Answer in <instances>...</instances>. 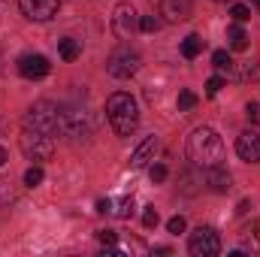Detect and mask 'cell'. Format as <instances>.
<instances>
[{"instance_id": "35", "label": "cell", "mask_w": 260, "mask_h": 257, "mask_svg": "<svg viewBox=\"0 0 260 257\" xmlns=\"http://www.w3.org/2000/svg\"><path fill=\"white\" fill-rule=\"evenodd\" d=\"M218 3H227V0H218Z\"/></svg>"}, {"instance_id": "15", "label": "cell", "mask_w": 260, "mask_h": 257, "mask_svg": "<svg viewBox=\"0 0 260 257\" xmlns=\"http://www.w3.org/2000/svg\"><path fill=\"white\" fill-rule=\"evenodd\" d=\"M227 43H230L233 52H245V49H248V34H245V27H242L239 21L227 27Z\"/></svg>"}, {"instance_id": "30", "label": "cell", "mask_w": 260, "mask_h": 257, "mask_svg": "<svg viewBox=\"0 0 260 257\" xmlns=\"http://www.w3.org/2000/svg\"><path fill=\"white\" fill-rule=\"evenodd\" d=\"M0 203H15V191L9 188V182H0Z\"/></svg>"}, {"instance_id": "9", "label": "cell", "mask_w": 260, "mask_h": 257, "mask_svg": "<svg viewBox=\"0 0 260 257\" xmlns=\"http://www.w3.org/2000/svg\"><path fill=\"white\" fill-rule=\"evenodd\" d=\"M18 9L30 21H49L61 9V0H18Z\"/></svg>"}, {"instance_id": "20", "label": "cell", "mask_w": 260, "mask_h": 257, "mask_svg": "<svg viewBox=\"0 0 260 257\" xmlns=\"http://www.w3.org/2000/svg\"><path fill=\"white\" fill-rule=\"evenodd\" d=\"M197 103H200V97H197L191 88H185V91H179V112H191Z\"/></svg>"}, {"instance_id": "28", "label": "cell", "mask_w": 260, "mask_h": 257, "mask_svg": "<svg viewBox=\"0 0 260 257\" xmlns=\"http://www.w3.org/2000/svg\"><path fill=\"white\" fill-rule=\"evenodd\" d=\"M185 227H188V221H185L182 215H176V218H170V221H167V230H170V233H176V236H179V233H185Z\"/></svg>"}, {"instance_id": "16", "label": "cell", "mask_w": 260, "mask_h": 257, "mask_svg": "<svg viewBox=\"0 0 260 257\" xmlns=\"http://www.w3.org/2000/svg\"><path fill=\"white\" fill-rule=\"evenodd\" d=\"M212 64H215V70H221V73H227V76H236V79H242V73L236 70V64H233V58L224 52V49H218L215 55H212Z\"/></svg>"}, {"instance_id": "21", "label": "cell", "mask_w": 260, "mask_h": 257, "mask_svg": "<svg viewBox=\"0 0 260 257\" xmlns=\"http://www.w3.org/2000/svg\"><path fill=\"white\" fill-rule=\"evenodd\" d=\"M43 179H46L43 167H30V170L24 173V185H27V188H37V185H43Z\"/></svg>"}, {"instance_id": "14", "label": "cell", "mask_w": 260, "mask_h": 257, "mask_svg": "<svg viewBox=\"0 0 260 257\" xmlns=\"http://www.w3.org/2000/svg\"><path fill=\"white\" fill-rule=\"evenodd\" d=\"M160 12L167 15V21H188L191 12H194V0H164L160 3Z\"/></svg>"}, {"instance_id": "31", "label": "cell", "mask_w": 260, "mask_h": 257, "mask_svg": "<svg viewBox=\"0 0 260 257\" xmlns=\"http://www.w3.org/2000/svg\"><path fill=\"white\" fill-rule=\"evenodd\" d=\"M245 115H248V121H257V118H260V103L251 100V103L245 106Z\"/></svg>"}, {"instance_id": "4", "label": "cell", "mask_w": 260, "mask_h": 257, "mask_svg": "<svg viewBox=\"0 0 260 257\" xmlns=\"http://www.w3.org/2000/svg\"><path fill=\"white\" fill-rule=\"evenodd\" d=\"M18 142H21L24 157H30V160H49L55 151V133H46L37 127H24Z\"/></svg>"}, {"instance_id": "12", "label": "cell", "mask_w": 260, "mask_h": 257, "mask_svg": "<svg viewBox=\"0 0 260 257\" xmlns=\"http://www.w3.org/2000/svg\"><path fill=\"white\" fill-rule=\"evenodd\" d=\"M203 182L209 185L212 194H227L230 191V173L224 164H215V167H206L203 170Z\"/></svg>"}, {"instance_id": "13", "label": "cell", "mask_w": 260, "mask_h": 257, "mask_svg": "<svg viewBox=\"0 0 260 257\" xmlns=\"http://www.w3.org/2000/svg\"><path fill=\"white\" fill-rule=\"evenodd\" d=\"M157 148H160L157 136H148V139H142V142H139V148L130 154V167H133V170H142V167H148V164L154 160Z\"/></svg>"}, {"instance_id": "18", "label": "cell", "mask_w": 260, "mask_h": 257, "mask_svg": "<svg viewBox=\"0 0 260 257\" xmlns=\"http://www.w3.org/2000/svg\"><path fill=\"white\" fill-rule=\"evenodd\" d=\"M58 55H61L64 61H76V58L82 55V46H79L73 37H67V40H61V43H58Z\"/></svg>"}, {"instance_id": "7", "label": "cell", "mask_w": 260, "mask_h": 257, "mask_svg": "<svg viewBox=\"0 0 260 257\" xmlns=\"http://www.w3.org/2000/svg\"><path fill=\"white\" fill-rule=\"evenodd\" d=\"M139 52H133V49H118V52H112L109 55V61H106V70H109V76H115V79H130L136 70H139Z\"/></svg>"}, {"instance_id": "23", "label": "cell", "mask_w": 260, "mask_h": 257, "mask_svg": "<svg viewBox=\"0 0 260 257\" xmlns=\"http://www.w3.org/2000/svg\"><path fill=\"white\" fill-rule=\"evenodd\" d=\"M230 15H233V21H239V24H242V21H248V18H251V9H248L245 3H233V6H230Z\"/></svg>"}, {"instance_id": "19", "label": "cell", "mask_w": 260, "mask_h": 257, "mask_svg": "<svg viewBox=\"0 0 260 257\" xmlns=\"http://www.w3.org/2000/svg\"><path fill=\"white\" fill-rule=\"evenodd\" d=\"M200 52H203V40H200L197 34H191V37H185V40H182V55H185L188 61H194Z\"/></svg>"}, {"instance_id": "29", "label": "cell", "mask_w": 260, "mask_h": 257, "mask_svg": "<svg viewBox=\"0 0 260 257\" xmlns=\"http://www.w3.org/2000/svg\"><path fill=\"white\" fill-rule=\"evenodd\" d=\"M97 239H100L103 245H109V248H112V245H118V236H115L112 230H97Z\"/></svg>"}, {"instance_id": "17", "label": "cell", "mask_w": 260, "mask_h": 257, "mask_svg": "<svg viewBox=\"0 0 260 257\" xmlns=\"http://www.w3.org/2000/svg\"><path fill=\"white\" fill-rule=\"evenodd\" d=\"M242 251L260 254V221H254V224L242 233Z\"/></svg>"}, {"instance_id": "27", "label": "cell", "mask_w": 260, "mask_h": 257, "mask_svg": "<svg viewBox=\"0 0 260 257\" xmlns=\"http://www.w3.org/2000/svg\"><path fill=\"white\" fill-rule=\"evenodd\" d=\"M221 88H224V79H221V76H212V79L206 82V97H218Z\"/></svg>"}, {"instance_id": "26", "label": "cell", "mask_w": 260, "mask_h": 257, "mask_svg": "<svg viewBox=\"0 0 260 257\" xmlns=\"http://www.w3.org/2000/svg\"><path fill=\"white\" fill-rule=\"evenodd\" d=\"M115 215H118V218H130V215H133V197L118 200V206H115Z\"/></svg>"}, {"instance_id": "33", "label": "cell", "mask_w": 260, "mask_h": 257, "mask_svg": "<svg viewBox=\"0 0 260 257\" xmlns=\"http://www.w3.org/2000/svg\"><path fill=\"white\" fill-rule=\"evenodd\" d=\"M6 160H9V151H6V148H3V145H0V167H3V164H6Z\"/></svg>"}, {"instance_id": "8", "label": "cell", "mask_w": 260, "mask_h": 257, "mask_svg": "<svg viewBox=\"0 0 260 257\" xmlns=\"http://www.w3.org/2000/svg\"><path fill=\"white\" fill-rule=\"evenodd\" d=\"M136 27H139V15H136V9H133L130 3H118V6L112 9V30H115V37L130 40Z\"/></svg>"}, {"instance_id": "5", "label": "cell", "mask_w": 260, "mask_h": 257, "mask_svg": "<svg viewBox=\"0 0 260 257\" xmlns=\"http://www.w3.org/2000/svg\"><path fill=\"white\" fill-rule=\"evenodd\" d=\"M24 127H37L46 133H58V106L49 100H37L27 115H24Z\"/></svg>"}, {"instance_id": "6", "label": "cell", "mask_w": 260, "mask_h": 257, "mask_svg": "<svg viewBox=\"0 0 260 257\" xmlns=\"http://www.w3.org/2000/svg\"><path fill=\"white\" fill-rule=\"evenodd\" d=\"M188 251L194 257H215L221 254V236L215 227H197L188 239Z\"/></svg>"}, {"instance_id": "3", "label": "cell", "mask_w": 260, "mask_h": 257, "mask_svg": "<svg viewBox=\"0 0 260 257\" xmlns=\"http://www.w3.org/2000/svg\"><path fill=\"white\" fill-rule=\"evenodd\" d=\"M58 133L73 142L91 136V115L79 106H58Z\"/></svg>"}, {"instance_id": "34", "label": "cell", "mask_w": 260, "mask_h": 257, "mask_svg": "<svg viewBox=\"0 0 260 257\" xmlns=\"http://www.w3.org/2000/svg\"><path fill=\"white\" fill-rule=\"evenodd\" d=\"M251 3H254V6H257V9H260V0H251Z\"/></svg>"}, {"instance_id": "1", "label": "cell", "mask_w": 260, "mask_h": 257, "mask_svg": "<svg viewBox=\"0 0 260 257\" xmlns=\"http://www.w3.org/2000/svg\"><path fill=\"white\" fill-rule=\"evenodd\" d=\"M188 157L194 160V167H215L224 160V142L212 127H197L188 136Z\"/></svg>"}, {"instance_id": "32", "label": "cell", "mask_w": 260, "mask_h": 257, "mask_svg": "<svg viewBox=\"0 0 260 257\" xmlns=\"http://www.w3.org/2000/svg\"><path fill=\"white\" fill-rule=\"evenodd\" d=\"M97 212H100V215L112 212V200H97Z\"/></svg>"}, {"instance_id": "2", "label": "cell", "mask_w": 260, "mask_h": 257, "mask_svg": "<svg viewBox=\"0 0 260 257\" xmlns=\"http://www.w3.org/2000/svg\"><path fill=\"white\" fill-rule=\"evenodd\" d=\"M106 118H109V124L118 136H130L139 127V106L127 91H115L106 100Z\"/></svg>"}, {"instance_id": "25", "label": "cell", "mask_w": 260, "mask_h": 257, "mask_svg": "<svg viewBox=\"0 0 260 257\" xmlns=\"http://www.w3.org/2000/svg\"><path fill=\"white\" fill-rule=\"evenodd\" d=\"M148 176H151V182H167V176H170V170H167V164H151V170H148Z\"/></svg>"}, {"instance_id": "22", "label": "cell", "mask_w": 260, "mask_h": 257, "mask_svg": "<svg viewBox=\"0 0 260 257\" xmlns=\"http://www.w3.org/2000/svg\"><path fill=\"white\" fill-rule=\"evenodd\" d=\"M157 221H160L157 209H154V206H145V209H142V227H145V230H154Z\"/></svg>"}, {"instance_id": "24", "label": "cell", "mask_w": 260, "mask_h": 257, "mask_svg": "<svg viewBox=\"0 0 260 257\" xmlns=\"http://www.w3.org/2000/svg\"><path fill=\"white\" fill-rule=\"evenodd\" d=\"M157 27H160V21H157L154 15H142V18H139V30H142V34H154Z\"/></svg>"}, {"instance_id": "10", "label": "cell", "mask_w": 260, "mask_h": 257, "mask_svg": "<svg viewBox=\"0 0 260 257\" xmlns=\"http://www.w3.org/2000/svg\"><path fill=\"white\" fill-rule=\"evenodd\" d=\"M236 154L245 164H260V133L257 130H245L236 139Z\"/></svg>"}, {"instance_id": "11", "label": "cell", "mask_w": 260, "mask_h": 257, "mask_svg": "<svg viewBox=\"0 0 260 257\" xmlns=\"http://www.w3.org/2000/svg\"><path fill=\"white\" fill-rule=\"evenodd\" d=\"M49 70H52V64L46 55H21L18 58V73L24 79H46Z\"/></svg>"}]
</instances>
